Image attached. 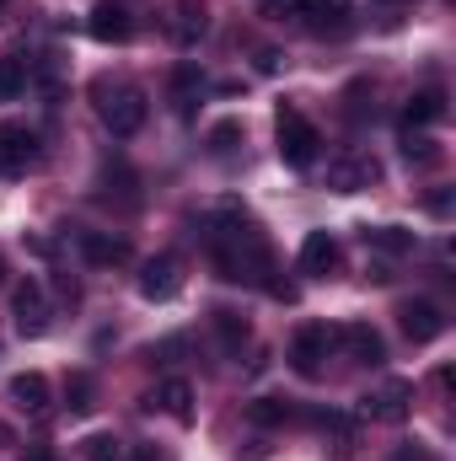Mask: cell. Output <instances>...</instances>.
Masks as SVG:
<instances>
[{
	"label": "cell",
	"instance_id": "1",
	"mask_svg": "<svg viewBox=\"0 0 456 461\" xmlns=\"http://www.w3.org/2000/svg\"><path fill=\"white\" fill-rule=\"evenodd\" d=\"M274 140H279V161L296 167V172H306V167L323 156L317 123L301 113V108H290V103H279V113H274Z\"/></svg>",
	"mask_w": 456,
	"mask_h": 461
},
{
	"label": "cell",
	"instance_id": "2",
	"mask_svg": "<svg viewBox=\"0 0 456 461\" xmlns=\"http://www.w3.org/2000/svg\"><path fill=\"white\" fill-rule=\"evenodd\" d=\"M92 97H97V118L114 129L118 140H129V134H140L145 129V92L140 86H114V81H97L92 86Z\"/></svg>",
	"mask_w": 456,
	"mask_h": 461
},
{
	"label": "cell",
	"instance_id": "3",
	"mask_svg": "<svg viewBox=\"0 0 456 461\" xmlns=\"http://www.w3.org/2000/svg\"><path fill=\"white\" fill-rule=\"evenodd\" d=\"M333 344H339V328H328V322H306V328L290 339V370L306 375V381H317L323 365H328V354H333Z\"/></svg>",
	"mask_w": 456,
	"mask_h": 461
},
{
	"label": "cell",
	"instance_id": "4",
	"mask_svg": "<svg viewBox=\"0 0 456 461\" xmlns=\"http://www.w3.org/2000/svg\"><path fill=\"white\" fill-rule=\"evenodd\" d=\"M408 408H414V386L408 381H381V386H370L365 397H360V413L365 419H376V424H403L408 419Z\"/></svg>",
	"mask_w": 456,
	"mask_h": 461
},
{
	"label": "cell",
	"instance_id": "5",
	"mask_svg": "<svg viewBox=\"0 0 456 461\" xmlns=\"http://www.w3.org/2000/svg\"><path fill=\"white\" fill-rule=\"evenodd\" d=\"M11 317H16L22 339H43V333H49L54 312H49V295H43L38 279H22V285H16V295H11Z\"/></svg>",
	"mask_w": 456,
	"mask_h": 461
},
{
	"label": "cell",
	"instance_id": "6",
	"mask_svg": "<svg viewBox=\"0 0 456 461\" xmlns=\"http://www.w3.org/2000/svg\"><path fill=\"white\" fill-rule=\"evenodd\" d=\"M38 167V134L22 123H0V177H27Z\"/></svg>",
	"mask_w": 456,
	"mask_h": 461
},
{
	"label": "cell",
	"instance_id": "7",
	"mask_svg": "<svg viewBox=\"0 0 456 461\" xmlns=\"http://www.w3.org/2000/svg\"><path fill=\"white\" fill-rule=\"evenodd\" d=\"M381 177V167H376V156H365V150H343L328 161V188L333 194H360V188H370Z\"/></svg>",
	"mask_w": 456,
	"mask_h": 461
},
{
	"label": "cell",
	"instance_id": "8",
	"mask_svg": "<svg viewBox=\"0 0 456 461\" xmlns=\"http://www.w3.org/2000/svg\"><path fill=\"white\" fill-rule=\"evenodd\" d=\"M183 290V263L172 252H156L145 268H140V295L145 301H172Z\"/></svg>",
	"mask_w": 456,
	"mask_h": 461
},
{
	"label": "cell",
	"instance_id": "9",
	"mask_svg": "<svg viewBox=\"0 0 456 461\" xmlns=\"http://www.w3.org/2000/svg\"><path fill=\"white\" fill-rule=\"evenodd\" d=\"M290 16H301V27L306 32H317V38H339L349 32V0H296V11Z\"/></svg>",
	"mask_w": 456,
	"mask_h": 461
},
{
	"label": "cell",
	"instance_id": "10",
	"mask_svg": "<svg viewBox=\"0 0 456 461\" xmlns=\"http://www.w3.org/2000/svg\"><path fill=\"white\" fill-rule=\"evenodd\" d=\"M167 32H172V43H178V49H194V43L210 32V5H205V0H172Z\"/></svg>",
	"mask_w": 456,
	"mask_h": 461
},
{
	"label": "cell",
	"instance_id": "11",
	"mask_svg": "<svg viewBox=\"0 0 456 461\" xmlns=\"http://www.w3.org/2000/svg\"><path fill=\"white\" fill-rule=\"evenodd\" d=\"M343 263L339 241H333V230H312L306 241H301V274H312V279H333Z\"/></svg>",
	"mask_w": 456,
	"mask_h": 461
},
{
	"label": "cell",
	"instance_id": "12",
	"mask_svg": "<svg viewBox=\"0 0 456 461\" xmlns=\"http://www.w3.org/2000/svg\"><path fill=\"white\" fill-rule=\"evenodd\" d=\"M87 32H92L97 43H129L134 16H129L118 0H97V5H92V16H87Z\"/></svg>",
	"mask_w": 456,
	"mask_h": 461
},
{
	"label": "cell",
	"instance_id": "13",
	"mask_svg": "<svg viewBox=\"0 0 456 461\" xmlns=\"http://www.w3.org/2000/svg\"><path fill=\"white\" fill-rule=\"evenodd\" d=\"M403 333L414 339V344H435L441 333H446V317H441V306L435 301H403Z\"/></svg>",
	"mask_w": 456,
	"mask_h": 461
},
{
	"label": "cell",
	"instance_id": "14",
	"mask_svg": "<svg viewBox=\"0 0 456 461\" xmlns=\"http://www.w3.org/2000/svg\"><path fill=\"white\" fill-rule=\"evenodd\" d=\"M76 241H81V258H87L92 268H118V263H129V241L114 236V230H81Z\"/></svg>",
	"mask_w": 456,
	"mask_h": 461
},
{
	"label": "cell",
	"instance_id": "15",
	"mask_svg": "<svg viewBox=\"0 0 456 461\" xmlns=\"http://www.w3.org/2000/svg\"><path fill=\"white\" fill-rule=\"evenodd\" d=\"M150 408H161V413H167V419H178V424H194V386H188L183 375H167V381L156 386Z\"/></svg>",
	"mask_w": 456,
	"mask_h": 461
},
{
	"label": "cell",
	"instance_id": "16",
	"mask_svg": "<svg viewBox=\"0 0 456 461\" xmlns=\"http://www.w3.org/2000/svg\"><path fill=\"white\" fill-rule=\"evenodd\" d=\"M339 344L360 359V365H381L387 359V344H381V333L370 328V322H349V328H339Z\"/></svg>",
	"mask_w": 456,
	"mask_h": 461
},
{
	"label": "cell",
	"instance_id": "17",
	"mask_svg": "<svg viewBox=\"0 0 456 461\" xmlns=\"http://www.w3.org/2000/svg\"><path fill=\"white\" fill-rule=\"evenodd\" d=\"M441 118H446V92H441V86H424V92L408 97L403 129H424V123H441Z\"/></svg>",
	"mask_w": 456,
	"mask_h": 461
},
{
	"label": "cell",
	"instance_id": "18",
	"mask_svg": "<svg viewBox=\"0 0 456 461\" xmlns=\"http://www.w3.org/2000/svg\"><path fill=\"white\" fill-rule=\"evenodd\" d=\"M11 397H16V408L43 413V408H49V375H43V370H22V375H11Z\"/></svg>",
	"mask_w": 456,
	"mask_h": 461
},
{
	"label": "cell",
	"instance_id": "19",
	"mask_svg": "<svg viewBox=\"0 0 456 461\" xmlns=\"http://www.w3.org/2000/svg\"><path fill=\"white\" fill-rule=\"evenodd\" d=\"M199 92H205V70H199V65H178V70H172V108L188 118L194 103H199Z\"/></svg>",
	"mask_w": 456,
	"mask_h": 461
},
{
	"label": "cell",
	"instance_id": "20",
	"mask_svg": "<svg viewBox=\"0 0 456 461\" xmlns=\"http://www.w3.org/2000/svg\"><path fill=\"white\" fill-rule=\"evenodd\" d=\"M65 408H70V413H92V408H97V381H92L87 370H76V375L65 381Z\"/></svg>",
	"mask_w": 456,
	"mask_h": 461
},
{
	"label": "cell",
	"instance_id": "21",
	"mask_svg": "<svg viewBox=\"0 0 456 461\" xmlns=\"http://www.w3.org/2000/svg\"><path fill=\"white\" fill-rule=\"evenodd\" d=\"M360 236H365V247H381V252H408L414 247V230L403 226H365Z\"/></svg>",
	"mask_w": 456,
	"mask_h": 461
},
{
	"label": "cell",
	"instance_id": "22",
	"mask_svg": "<svg viewBox=\"0 0 456 461\" xmlns=\"http://www.w3.org/2000/svg\"><path fill=\"white\" fill-rule=\"evenodd\" d=\"M403 156L419 161V167H435V161H441V145H435L430 134H419V129H403Z\"/></svg>",
	"mask_w": 456,
	"mask_h": 461
},
{
	"label": "cell",
	"instance_id": "23",
	"mask_svg": "<svg viewBox=\"0 0 456 461\" xmlns=\"http://www.w3.org/2000/svg\"><path fill=\"white\" fill-rule=\"evenodd\" d=\"M22 86H27V65L16 54H0V103L22 97Z\"/></svg>",
	"mask_w": 456,
	"mask_h": 461
},
{
	"label": "cell",
	"instance_id": "24",
	"mask_svg": "<svg viewBox=\"0 0 456 461\" xmlns=\"http://www.w3.org/2000/svg\"><path fill=\"white\" fill-rule=\"evenodd\" d=\"M81 456L87 461H129V451H123L118 435H87L81 440Z\"/></svg>",
	"mask_w": 456,
	"mask_h": 461
},
{
	"label": "cell",
	"instance_id": "25",
	"mask_svg": "<svg viewBox=\"0 0 456 461\" xmlns=\"http://www.w3.org/2000/svg\"><path fill=\"white\" fill-rule=\"evenodd\" d=\"M247 419L252 424H290V402H279V397H258V402H247Z\"/></svg>",
	"mask_w": 456,
	"mask_h": 461
},
{
	"label": "cell",
	"instance_id": "26",
	"mask_svg": "<svg viewBox=\"0 0 456 461\" xmlns=\"http://www.w3.org/2000/svg\"><path fill=\"white\" fill-rule=\"evenodd\" d=\"M210 322H215V333H221V344H226V348H242V339H247V322H242L236 312L215 306V312H210Z\"/></svg>",
	"mask_w": 456,
	"mask_h": 461
},
{
	"label": "cell",
	"instance_id": "27",
	"mask_svg": "<svg viewBox=\"0 0 456 461\" xmlns=\"http://www.w3.org/2000/svg\"><path fill=\"white\" fill-rule=\"evenodd\" d=\"M236 140H242V118H221V123L210 129V150H215V156H231Z\"/></svg>",
	"mask_w": 456,
	"mask_h": 461
},
{
	"label": "cell",
	"instance_id": "28",
	"mask_svg": "<svg viewBox=\"0 0 456 461\" xmlns=\"http://www.w3.org/2000/svg\"><path fill=\"white\" fill-rule=\"evenodd\" d=\"M258 70H263V76H274V70H279V54H274V49H263V54H258Z\"/></svg>",
	"mask_w": 456,
	"mask_h": 461
},
{
	"label": "cell",
	"instance_id": "29",
	"mask_svg": "<svg viewBox=\"0 0 456 461\" xmlns=\"http://www.w3.org/2000/svg\"><path fill=\"white\" fill-rule=\"evenodd\" d=\"M129 461H172V456H167V451H156V446H140Z\"/></svg>",
	"mask_w": 456,
	"mask_h": 461
},
{
	"label": "cell",
	"instance_id": "30",
	"mask_svg": "<svg viewBox=\"0 0 456 461\" xmlns=\"http://www.w3.org/2000/svg\"><path fill=\"white\" fill-rule=\"evenodd\" d=\"M22 461H54V451H49V446H32V451H27Z\"/></svg>",
	"mask_w": 456,
	"mask_h": 461
},
{
	"label": "cell",
	"instance_id": "31",
	"mask_svg": "<svg viewBox=\"0 0 456 461\" xmlns=\"http://www.w3.org/2000/svg\"><path fill=\"white\" fill-rule=\"evenodd\" d=\"M397 461H430L424 451H397Z\"/></svg>",
	"mask_w": 456,
	"mask_h": 461
},
{
	"label": "cell",
	"instance_id": "32",
	"mask_svg": "<svg viewBox=\"0 0 456 461\" xmlns=\"http://www.w3.org/2000/svg\"><path fill=\"white\" fill-rule=\"evenodd\" d=\"M11 440H16V435H11V424H0V446H11Z\"/></svg>",
	"mask_w": 456,
	"mask_h": 461
},
{
	"label": "cell",
	"instance_id": "33",
	"mask_svg": "<svg viewBox=\"0 0 456 461\" xmlns=\"http://www.w3.org/2000/svg\"><path fill=\"white\" fill-rule=\"evenodd\" d=\"M0 279H5V263H0Z\"/></svg>",
	"mask_w": 456,
	"mask_h": 461
},
{
	"label": "cell",
	"instance_id": "34",
	"mask_svg": "<svg viewBox=\"0 0 456 461\" xmlns=\"http://www.w3.org/2000/svg\"><path fill=\"white\" fill-rule=\"evenodd\" d=\"M387 5H397V0H387Z\"/></svg>",
	"mask_w": 456,
	"mask_h": 461
},
{
	"label": "cell",
	"instance_id": "35",
	"mask_svg": "<svg viewBox=\"0 0 456 461\" xmlns=\"http://www.w3.org/2000/svg\"><path fill=\"white\" fill-rule=\"evenodd\" d=\"M0 5H5V0H0Z\"/></svg>",
	"mask_w": 456,
	"mask_h": 461
}]
</instances>
